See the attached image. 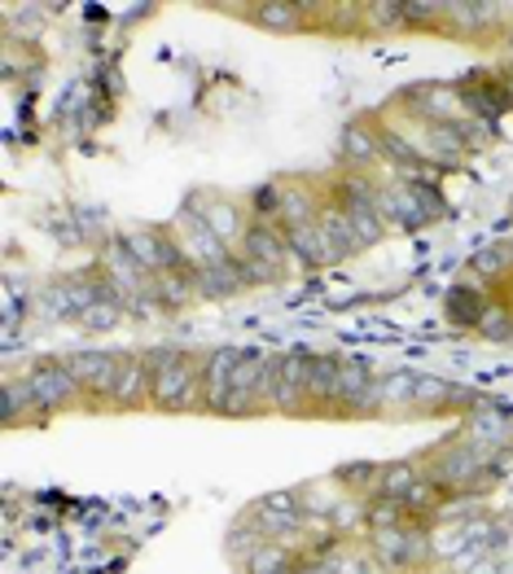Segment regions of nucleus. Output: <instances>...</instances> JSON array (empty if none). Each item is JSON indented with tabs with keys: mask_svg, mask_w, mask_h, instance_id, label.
I'll use <instances>...</instances> for the list:
<instances>
[{
	"mask_svg": "<svg viewBox=\"0 0 513 574\" xmlns=\"http://www.w3.org/2000/svg\"><path fill=\"white\" fill-rule=\"evenodd\" d=\"M343 163L347 171H369L374 163H383V127L356 118L343 127Z\"/></svg>",
	"mask_w": 513,
	"mask_h": 574,
	"instance_id": "obj_16",
	"label": "nucleus"
},
{
	"mask_svg": "<svg viewBox=\"0 0 513 574\" xmlns=\"http://www.w3.org/2000/svg\"><path fill=\"white\" fill-rule=\"evenodd\" d=\"M111 404L115 408H140V404H149V364H145V355H136V351L124 355L115 390H111Z\"/></svg>",
	"mask_w": 513,
	"mask_h": 574,
	"instance_id": "obj_20",
	"label": "nucleus"
},
{
	"mask_svg": "<svg viewBox=\"0 0 513 574\" xmlns=\"http://www.w3.org/2000/svg\"><path fill=\"white\" fill-rule=\"evenodd\" d=\"M435 574H461V571H457L452 562H443V566H439V571H435Z\"/></svg>",
	"mask_w": 513,
	"mask_h": 574,
	"instance_id": "obj_43",
	"label": "nucleus"
},
{
	"mask_svg": "<svg viewBox=\"0 0 513 574\" xmlns=\"http://www.w3.org/2000/svg\"><path fill=\"white\" fill-rule=\"evenodd\" d=\"M128 312H124V303H115V299H102V303H93L75 325H84V330H93V334H106V330H115L119 321H124Z\"/></svg>",
	"mask_w": 513,
	"mask_h": 574,
	"instance_id": "obj_35",
	"label": "nucleus"
},
{
	"mask_svg": "<svg viewBox=\"0 0 513 574\" xmlns=\"http://www.w3.org/2000/svg\"><path fill=\"white\" fill-rule=\"evenodd\" d=\"M307 368H312L307 351L281 355V377H276V399H272L276 413H303L307 408Z\"/></svg>",
	"mask_w": 513,
	"mask_h": 574,
	"instance_id": "obj_15",
	"label": "nucleus"
},
{
	"mask_svg": "<svg viewBox=\"0 0 513 574\" xmlns=\"http://www.w3.org/2000/svg\"><path fill=\"white\" fill-rule=\"evenodd\" d=\"M452 404H479V399L465 395L461 386L443 382V377H426V373H417V408H452Z\"/></svg>",
	"mask_w": 513,
	"mask_h": 574,
	"instance_id": "obj_28",
	"label": "nucleus"
},
{
	"mask_svg": "<svg viewBox=\"0 0 513 574\" xmlns=\"http://www.w3.org/2000/svg\"><path fill=\"white\" fill-rule=\"evenodd\" d=\"M383 163L390 167H399V171H408V176H417V171H435L426 158H421V149L399 132V127H383Z\"/></svg>",
	"mask_w": 513,
	"mask_h": 574,
	"instance_id": "obj_24",
	"label": "nucleus"
},
{
	"mask_svg": "<svg viewBox=\"0 0 513 574\" xmlns=\"http://www.w3.org/2000/svg\"><path fill=\"white\" fill-rule=\"evenodd\" d=\"M185 207H193L211 229H216V237L238 254L242 250V241H247V232H251V220L242 216V207L238 202H229V198H216V194H193Z\"/></svg>",
	"mask_w": 513,
	"mask_h": 574,
	"instance_id": "obj_12",
	"label": "nucleus"
},
{
	"mask_svg": "<svg viewBox=\"0 0 513 574\" xmlns=\"http://www.w3.org/2000/svg\"><path fill=\"white\" fill-rule=\"evenodd\" d=\"M369 557L383 566V571H421L435 562L430 553V526H417V522H404V526H390V531H374L369 535Z\"/></svg>",
	"mask_w": 513,
	"mask_h": 574,
	"instance_id": "obj_5",
	"label": "nucleus"
},
{
	"mask_svg": "<svg viewBox=\"0 0 513 574\" xmlns=\"http://www.w3.org/2000/svg\"><path fill=\"white\" fill-rule=\"evenodd\" d=\"M479 334H483L488 343H513V312L501 307V303H492L488 316H483V325H479Z\"/></svg>",
	"mask_w": 513,
	"mask_h": 574,
	"instance_id": "obj_37",
	"label": "nucleus"
},
{
	"mask_svg": "<svg viewBox=\"0 0 513 574\" xmlns=\"http://www.w3.org/2000/svg\"><path fill=\"white\" fill-rule=\"evenodd\" d=\"M259 368H263V355H247V359L238 364L233 390H229L220 417H255V413H263V399H259Z\"/></svg>",
	"mask_w": 513,
	"mask_h": 574,
	"instance_id": "obj_18",
	"label": "nucleus"
},
{
	"mask_svg": "<svg viewBox=\"0 0 513 574\" xmlns=\"http://www.w3.org/2000/svg\"><path fill=\"white\" fill-rule=\"evenodd\" d=\"M259 544H268V535H263V526H259L255 518H251V513H247V518H242V522H238V526H233V531H229V553H233V557H242V562H247V557H251V553H255Z\"/></svg>",
	"mask_w": 513,
	"mask_h": 574,
	"instance_id": "obj_34",
	"label": "nucleus"
},
{
	"mask_svg": "<svg viewBox=\"0 0 513 574\" xmlns=\"http://www.w3.org/2000/svg\"><path fill=\"white\" fill-rule=\"evenodd\" d=\"M417 408V373H386L374 386V413H408Z\"/></svg>",
	"mask_w": 513,
	"mask_h": 574,
	"instance_id": "obj_21",
	"label": "nucleus"
},
{
	"mask_svg": "<svg viewBox=\"0 0 513 574\" xmlns=\"http://www.w3.org/2000/svg\"><path fill=\"white\" fill-rule=\"evenodd\" d=\"M378 211H383L386 229L395 225V229H426V225H435L443 211H448V202L439 198V189L430 185V180H386L378 185Z\"/></svg>",
	"mask_w": 513,
	"mask_h": 574,
	"instance_id": "obj_2",
	"label": "nucleus"
},
{
	"mask_svg": "<svg viewBox=\"0 0 513 574\" xmlns=\"http://www.w3.org/2000/svg\"><path fill=\"white\" fill-rule=\"evenodd\" d=\"M492 22H496V9H488V4H470V0H457V4H448V27H443V31L479 35V31H488Z\"/></svg>",
	"mask_w": 513,
	"mask_h": 574,
	"instance_id": "obj_30",
	"label": "nucleus"
},
{
	"mask_svg": "<svg viewBox=\"0 0 513 574\" xmlns=\"http://www.w3.org/2000/svg\"><path fill=\"white\" fill-rule=\"evenodd\" d=\"M408 4V27H448V4L439 0H404Z\"/></svg>",
	"mask_w": 513,
	"mask_h": 574,
	"instance_id": "obj_39",
	"label": "nucleus"
},
{
	"mask_svg": "<svg viewBox=\"0 0 513 574\" xmlns=\"http://www.w3.org/2000/svg\"><path fill=\"white\" fill-rule=\"evenodd\" d=\"M238 263H242L247 285H276V281H285V268H290L285 229L272 225V220H251V232H247V241L238 250Z\"/></svg>",
	"mask_w": 513,
	"mask_h": 574,
	"instance_id": "obj_4",
	"label": "nucleus"
},
{
	"mask_svg": "<svg viewBox=\"0 0 513 574\" xmlns=\"http://www.w3.org/2000/svg\"><path fill=\"white\" fill-rule=\"evenodd\" d=\"M66 364H71V373H75V382H80L84 395H106L111 399L124 355H115V351H75Z\"/></svg>",
	"mask_w": 513,
	"mask_h": 574,
	"instance_id": "obj_13",
	"label": "nucleus"
},
{
	"mask_svg": "<svg viewBox=\"0 0 513 574\" xmlns=\"http://www.w3.org/2000/svg\"><path fill=\"white\" fill-rule=\"evenodd\" d=\"M247 290V276H242V263L238 254H229L224 263H211V268H198L193 272V294L198 299H233Z\"/></svg>",
	"mask_w": 513,
	"mask_h": 574,
	"instance_id": "obj_19",
	"label": "nucleus"
},
{
	"mask_svg": "<svg viewBox=\"0 0 513 574\" xmlns=\"http://www.w3.org/2000/svg\"><path fill=\"white\" fill-rule=\"evenodd\" d=\"M408 27V4L404 0H369L365 4V31H383L395 35Z\"/></svg>",
	"mask_w": 513,
	"mask_h": 574,
	"instance_id": "obj_31",
	"label": "nucleus"
},
{
	"mask_svg": "<svg viewBox=\"0 0 513 574\" xmlns=\"http://www.w3.org/2000/svg\"><path fill=\"white\" fill-rule=\"evenodd\" d=\"M242 359H247V351H238V346H216L202 355V408L207 413H216V417L224 413V399L233 390V373Z\"/></svg>",
	"mask_w": 513,
	"mask_h": 574,
	"instance_id": "obj_11",
	"label": "nucleus"
},
{
	"mask_svg": "<svg viewBox=\"0 0 513 574\" xmlns=\"http://www.w3.org/2000/svg\"><path fill=\"white\" fill-rule=\"evenodd\" d=\"M334 574H378V562L365 557V553H352V549H347V557L338 562V571Z\"/></svg>",
	"mask_w": 513,
	"mask_h": 574,
	"instance_id": "obj_41",
	"label": "nucleus"
},
{
	"mask_svg": "<svg viewBox=\"0 0 513 574\" xmlns=\"http://www.w3.org/2000/svg\"><path fill=\"white\" fill-rule=\"evenodd\" d=\"M299 549H290V544H281V540H268V544H259L255 553L242 562V571L247 574H294L299 566Z\"/></svg>",
	"mask_w": 513,
	"mask_h": 574,
	"instance_id": "obj_25",
	"label": "nucleus"
},
{
	"mask_svg": "<svg viewBox=\"0 0 513 574\" xmlns=\"http://www.w3.org/2000/svg\"><path fill=\"white\" fill-rule=\"evenodd\" d=\"M31 413H40L35 408V395H31V386H27V377H18V382H4V399H0V417L9 421V426H18L22 417H31Z\"/></svg>",
	"mask_w": 513,
	"mask_h": 574,
	"instance_id": "obj_32",
	"label": "nucleus"
},
{
	"mask_svg": "<svg viewBox=\"0 0 513 574\" xmlns=\"http://www.w3.org/2000/svg\"><path fill=\"white\" fill-rule=\"evenodd\" d=\"M251 518H255L259 526H263V535L268 540H281V544H290V549H307V509H303V500H299V491H272V495H263L255 500V509H251Z\"/></svg>",
	"mask_w": 513,
	"mask_h": 574,
	"instance_id": "obj_6",
	"label": "nucleus"
},
{
	"mask_svg": "<svg viewBox=\"0 0 513 574\" xmlns=\"http://www.w3.org/2000/svg\"><path fill=\"white\" fill-rule=\"evenodd\" d=\"M171 237H176V246H180V254H185V263H189L193 272H198V268H211V263H224V259L233 254L193 207H180V216H176V225H171Z\"/></svg>",
	"mask_w": 513,
	"mask_h": 574,
	"instance_id": "obj_7",
	"label": "nucleus"
},
{
	"mask_svg": "<svg viewBox=\"0 0 513 574\" xmlns=\"http://www.w3.org/2000/svg\"><path fill=\"white\" fill-rule=\"evenodd\" d=\"M421 465V478L426 482H435L443 495L452 491H474V487H483L488 482V452L483 448H474V443H443V448H435L426 460H417Z\"/></svg>",
	"mask_w": 513,
	"mask_h": 574,
	"instance_id": "obj_3",
	"label": "nucleus"
},
{
	"mask_svg": "<svg viewBox=\"0 0 513 574\" xmlns=\"http://www.w3.org/2000/svg\"><path fill=\"white\" fill-rule=\"evenodd\" d=\"M465 574H505V557L501 553H483Z\"/></svg>",
	"mask_w": 513,
	"mask_h": 574,
	"instance_id": "obj_42",
	"label": "nucleus"
},
{
	"mask_svg": "<svg viewBox=\"0 0 513 574\" xmlns=\"http://www.w3.org/2000/svg\"><path fill=\"white\" fill-rule=\"evenodd\" d=\"M513 268V259H510V250L501 246V250H479L474 254V272L479 276H488V281H496V276H505Z\"/></svg>",
	"mask_w": 513,
	"mask_h": 574,
	"instance_id": "obj_40",
	"label": "nucleus"
},
{
	"mask_svg": "<svg viewBox=\"0 0 513 574\" xmlns=\"http://www.w3.org/2000/svg\"><path fill=\"white\" fill-rule=\"evenodd\" d=\"M307 13H312V4H299V0H259V4H251V18L268 31H299V27H307Z\"/></svg>",
	"mask_w": 513,
	"mask_h": 574,
	"instance_id": "obj_22",
	"label": "nucleus"
},
{
	"mask_svg": "<svg viewBox=\"0 0 513 574\" xmlns=\"http://www.w3.org/2000/svg\"><path fill=\"white\" fill-rule=\"evenodd\" d=\"M276 194H281V202H276V225H281V229H290V225H312V220L321 216V207L329 202V198H321L307 180H276Z\"/></svg>",
	"mask_w": 513,
	"mask_h": 574,
	"instance_id": "obj_14",
	"label": "nucleus"
},
{
	"mask_svg": "<svg viewBox=\"0 0 513 574\" xmlns=\"http://www.w3.org/2000/svg\"><path fill=\"white\" fill-rule=\"evenodd\" d=\"M417 478H421V465H412V460L383 465L378 487H374V495H369V500H399V504H404V495L417 487Z\"/></svg>",
	"mask_w": 513,
	"mask_h": 574,
	"instance_id": "obj_27",
	"label": "nucleus"
},
{
	"mask_svg": "<svg viewBox=\"0 0 513 574\" xmlns=\"http://www.w3.org/2000/svg\"><path fill=\"white\" fill-rule=\"evenodd\" d=\"M149 364V404L163 413H193L202 408V355L180 346H149L140 351Z\"/></svg>",
	"mask_w": 513,
	"mask_h": 574,
	"instance_id": "obj_1",
	"label": "nucleus"
},
{
	"mask_svg": "<svg viewBox=\"0 0 513 574\" xmlns=\"http://www.w3.org/2000/svg\"><path fill=\"white\" fill-rule=\"evenodd\" d=\"M124 241H128V250L136 254V263H140L149 276L185 272V268H189L185 254H180V246H176V237H171V229H136V232H128Z\"/></svg>",
	"mask_w": 513,
	"mask_h": 574,
	"instance_id": "obj_9",
	"label": "nucleus"
},
{
	"mask_svg": "<svg viewBox=\"0 0 513 574\" xmlns=\"http://www.w3.org/2000/svg\"><path fill=\"white\" fill-rule=\"evenodd\" d=\"M338 355H312V368H307V404L325 408L334 404V386H338Z\"/></svg>",
	"mask_w": 513,
	"mask_h": 574,
	"instance_id": "obj_26",
	"label": "nucleus"
},
{
	"mask_svg": "<svg viewBox=\"0 0 513 574\" xmlns=\"http://www.w3.org/2000/svg\"><path fill=\"white\" fill-rule=\"evenodd\" d=\"M365 513H369V504H360L352 491L338 500V509L329 513V526L343 535V531H356V526H365Z\"/></svg>",
	"mask_w": 513,
	"mask_h": 574,
	"instance_id": "obj_38",
	"label": "nucleus"
},
{
	"mask_svg": "<svg viewBox=\"0 0 513 574\" xmlns=\"http://www.w3.org/2000/svg\"><path fill=\"white\" fill-rule=\"evenodd\" d=\"M316 229H321V237H325L329 263H338V259H352V254H360V250H365V246H360V237H356L352 216H347L343 207H334V202H325V207H321V216H316Z\"/></svg>",
	"mask_w": 513,
	"mask_h": 574,
	"instance_id": "obj_17",
	"label": "nucleus"
},
{
	"mask_svg": "<svg viewBox=\"0 0 513 574\" xmlns=\"http://www.w3.org/2000/svg\"><path fill=\"white\" fill-rule=\"evenodd\" d=\"M505 250H510V259H513V241H510V246H505Z\"/></svg>",
	"mask_w": 513,
	"mask_h": 574,
	"instance_id": "obj_44",
	"label": "nucleus"
},
{
	"mask_svg": "<svg viewBox=\"0 0 513 574\" xmlns=\"http://www.w3.org/2000/svg\"><path fill=\"white\" fill-rule=\"evenodd\" d=\"M378 473H383V465L352 460V465H343L334 478H338V487H347V491H365V495H374V487H378Z\"/></svg>",
	"mask_w": 513,
	"mask_h": 574,
	"instance_id": "obj_33",
	"label": "nucleus"
},
{
	"mask_svg": "<svg viewBox=\"0 0 513 574\" xmlns=\"http://www.w3.org/2000/svg\"><path fill=\"white\" fill-rule=\"evenodd\" d=\"M488 294H479V290H452L448 294V316H452V325H461V330H479L483 325V316H488Z\"/></svg>",
	"mask_w": 513,
	"mask_h": 574,
	"instance_id": "obj_29",
	"label": "nucleus"
},
{
	"mask_svg": "<svg viewBox=\"0 0 513 574\" xmlns=\"http://www.w3.org/2000/svg\"><path fill=\"white\" fill-rule=\"evenodd\" d=\"M285 246H290V259H294L299 268H321V263H329V250H325V237L316 229V220H312V225H290V229H285Z\"/></svg>",
	"mask_w": 513,
	"mask_h": 574,
	"instance_id": "obj_23",
	"label": "nucleus"
},
{
	"mask_svg": "<svg viewBox=\"0 0 513 574\" xmlns=\"http://www.w3.org/2000/svg\"><path fill=\"white\" fill-rule=\"evenodd\" d=\"M27 386H31V395H35V408H40V413L66 408L71 399H80V395H84V390H80V382H75V373H71V364H57V359L35 364V368L27 373Z\"/></svg>",
	"mask_w": 513,
	"mask_h": 574,
	"instance_id": "obj_10",
	"label": "nucleus"
},
{
	"mask_svg": "<svg viewBox=\"0 0 513 574\" xmlns=\"http://www.w3.org/2000/svg\"><path fill=\"white\" fill-rule=\"evenodd\" d=\"M374 386H378V373L369 368V359H343V364H338V386H334L329 413L378 417V413H374Z\"/></svg>",
	"mask_w": 513,
	"mask_h": 574,
	"instance_id": "obj_8",
	"label": "nucleus"
},
{
	"mask_svg": "<svg viewBox=\"0 0 513 574\" xmlns=\"http://www.w3.org/2000/svg\"><path fill=\"white\" fill-rule=\"evenodd\" d=\"M404 522H408V513H404L399 500H369V513H365L369 535L374 531H390V526H404Z\"/></svg>",
	"mask_w": 513,
	"mask_h": 574,
	"instance_id": "obj_36",
	"label": "nucleus"
}]
</instances>
